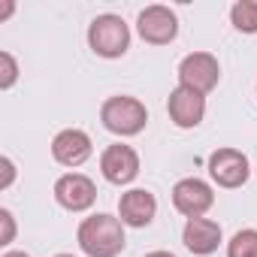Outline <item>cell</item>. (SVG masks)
<instances>
[{
	"label": "cell",
	"instance_id": "1",
	"mask_svg": "<svg viewBox=\"0 0 257 257\" xmlns=\"http://www.w3.org/2000/svg\"><path fill=\"white\" fill-rule=\"evenodd\" d=\"M79 248L88 257H118L127 245L124 239V224L115 215H91L79 224Z\"/></svg>",
	"mask_w": 257,
	"mask_h": 257
},
{
	"label": "cell",
	"instance_id": "2",
	"mask_svg": "<svg viewBox=\"0 0 257 257\" xmlns=\"http://www.w3.org/2000/svg\"><path fill=\"white\" fill-rule=\"evenodd\" d=\"M100 121L115 137H137L149 124V112H146V103H140L137 97L118 94V97H109L100 106Z\"/></svg>",
	"mask_w": 257,
	"mask_h": 257
},
{
	"label": "cell",
	"instance_id": "3",
	"mask_svg": "<svg viewBox=\"0 0 257 257\" xmlns=\"http://www.w3.org/2000/svg\"><path fill=\"white\" fill-rule=\"evenodd\" d=\"M88 46L100 58H121L131 49V28L124 25L121 16H112V13L97 16L88 28Z\"/></svg>",
	"mask_w": 257,
	"mask_h": 257
},
{
	"label": "cell",
	"instance_id": "4",
	"mask_svg": "<svg viewBox=\"0 0 257 257\" xmlns=\"http://www.w3.org/2000/svg\"><path fill=\"white\" fill-rule=\"evenodd\" d=\"M221 79V67H218V58L209 55V52H191L182 58L179 64V85L197 91V94H209Z\"/></svg>",
	"mask_w": 257,
	"mask_h": 257
},
{
	"label": "cell",
	"instance_id": "5",
	"mask_svg": "<svg viewBox=\"0 0 257 257\" xmlns=\"http://www.w3.org/2000/svg\"><path fill=\"white\" fill-rule=\"evenodd\" d=\"M137 31H140V37H143L146 43H152V46H170V43L176 40V34H179V19H176V13H173L170 7L155 4V7H146V10L140 13Z\"/></svg>",
	"mask_w": 257,
	"mask_h": 257
},
{
	"label": "cell",
	"instance_id": "6",
	"mask_svg": "<svg viewBox=\"0 0 257 257\" xmlns=\"http://www.w3.org/2000/svg\"><path fill=\"white\" fill-rule=\"evenodd\" d=\"M209 176L221 185V188H242L251 176L248 158L236 149H215L209 155Z\"/></svg>",
	"mask_w": 257,
	"mask_h": 257
},
{
	"label": "cell",
	"instance_id": "7",
	"mask_svg": "<svg viewBox=\"0 0 257 257\" xmlns=\"http://www.w3.org/2000/svg\"><path fill=\"white\" fill-rule=\"evenodd\" d=\"M100 173L112 185H131L140 176V155L131 146L115 143L100 155Z\"/></svg>",
	"mask_w": 257,
	"mask_h": 257
},
{
	"label": "cell",
	"instance_id": "8",
	"mask_svg": "<svg viewBox=\"0 0 257 257\" xmlns=\"http://www.w3.org/2000/svg\"><path fill=\"white\" fill-rule=\"evenodd\" d=\"M212 203H215V194L203 179H182L173 188V206L185 218H203L212 209Z\"/></svg>",
	"mask_w": 257,
	"mask_h": 257
},
{
	"label": "cell",
	"instance_id": "9",
	"mask_svg": "<svg viewBox=\"0 0 257 257\" xmlns=\"http://www.w3.org/2000/svg\"><path fill=\"white\" fill-rule=\"evenodd\" d=\"M55 200L67 209V212H85L94 206L97 200V188L88 176L82 173H67L55 182Z\"/></svg>",
	"mask_w": 257,
	"mask_h": 257
},
{
	"label": "cell",
	"instance_id": "10",
	"mask_svg": "<svg viewBox=\"0 0 257 257\" xmlns=\"http://www.w3.org/2000/svg\"><path fill=\"white\" fill-rule=\"evenodd\" d=\"M167 112H170L176 127L191 131V127H197L203 121V115H206V97L191 91V88H185V85H179L170 94V100H167Z\"/></svg>",
	"mask_w": 257,
	"mask_h": 257
},
{
	"label": "cell",
	"instance_id": "11",
	"mask_svg": "<svg viewBox=\"0 0 257 257\" xmlns=\"http://www.w3.org/2000/svg\"><path fill=\"white\" fill-rule=\"evenodd\" d=\"M155 212H158V200L146 188H134V191L121 194L118 200V218L127 227H149L155 221Z\"/></svg>",
	"mask_w": 257,
	"mask_h": 257
},
{
	"label": "cell",
	"instance_id": "12",
	"mask_svg": "<svg viewBox=\"0 0 257 257\" xmlns=\"http://www.w3.org/2000/svg\"><path fill=\"white\" fill-rule=\"evenodd\" d=\"M52 158L61 167H82L91 158V137L85 131H76V127L61 131L52 140Z\"/></svg>",
	"mask_w": 257,
	"mask_h": 257
},
{
	"label": "cell",
	"instance_id": "13",
	"mask_svg": "<svg viewBox=\"0 0 257 257\" xmlns=\"http://www.w3.org/2000/svg\"><path fill=\"white\" fill-rule=\"evenodd\" d=\"M182 242L191 254H212L218 251L221 245V224L218 221H209V218H188L185 230H182Z\"/></svg>",
	"mask_w": 257,
	"mask_h": 257
},
{
	"label": "cell",
	"instance_id": "14",
	"mask_svg": "<svg viewBox=\"0 0 257 257\" xmlns=\"http://www.w3.org/2000/svg\"><path fill=\"white\" fill-rule=\"evenodd\" d=\"M230 22L242 34H257V0H236L230 10Z\"/></svg>",
	"mask_w": 257,
	"mask_h": 257
},
{
	"label": "cell",
	"instance_id": "15",
	"mask_svg": "<svg viewBox=\"0 0 257 257\" xmlns=\"http://www.w3.org/2000/svg\"><path fill=\"white\" fill-rule=\"evenodd\" d=\"M227 257H257V230H239L227 245Z\"/></svg>",
	"mask_w": 257,
	"mask_h": 257
},
{
	"label": "cell",
	"instance_id": "16",
	"mask_svg": "<svg viewBox=\"0 0 257 257\" xmlns=\"http://www.w3.org/2000/svg\"><path fill=\"white\" fill-rule=\"evenodd\" d=\"M19 79V67H16V58L10 52H0V88H13Z\"/></svg>",
	"mask_w": 257,
	"mask_h": 257
},
{
	"label": "cell",
	"instance_id": "17",
	"mask_svg": "<svg viewBox=\"0 0 257 257\" xmlns=\"http://www.w3.org/2000/svg\"><path fill=\"white\" fill-rule=\"evenodd\" d=\"M0 221H4V239H0V245H10V242H13V233H16L13 212H10V209H0Z\"/></svg>",
	"mask_w": 257,
	"mask_h": 257
},
{
	"label": "cell",
	"instance_id": "18",
	"mask_svg": "<svg viewBox=\"0 0 257 257\" xmlns=\"http://www.w3.org/2000/svg\"><path fill=\"white\" fill-rule=\"evenodd\" d=\"M0 164H4V185H0V188H10V185H13V179H16V167H13V161H10V158H4Z\"/></svg>",
	"mask_w": 257,
	"mask_h": 257
},
{
	"label": "cell",
	"instance_id": "19",
	"mask_svg": "<svg viewBox=\"0 0 257 257\" xmlns=\"http://www.w3.org/2000/svg\"><path fill=\"white\" fill-rule=\"evenodd\" d=\"M146 257H176V254H170V251H152V254H146Z\"/></svg>",
	"mask_w": 257,
	"mask_h": 257
},
{
	"label": "cell",
	"instance_id": "20",
	"mask_svg": "<svg viewBox=\"0 0 257 257\" xmlns=\"http://www.w3.org/2000/svg\"><path fill=\"white\" fill-rule=\"evenodd\" d=\"M4 257H31V254H25V251H7Z\"/></svg>",
	"mask_w": 257,
	"mask_h": 257
},
{
	"label": "cell",
	"instance_id": "21",
	"mask_svg": "<svg viewBox=\"0 0 257 257\" xmlns=\"http://www.w3.org/2000/svg\"><path fill=\"white\" fill-rule=\"evenodd\" d=\"M55 257H73V254H55Z\"/></svg>",
	"mask_w": 257,
	"mask_h": 257
}]
</instances>
